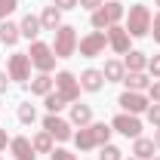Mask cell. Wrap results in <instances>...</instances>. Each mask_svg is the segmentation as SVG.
I'll use <instances>...</instances> for the list:
<instances>
[{"label": "cell", "mask_w": 160, "mask_h": 160, "mask_svg": "<svg viewBox=\"0 0 160 160\" xmlns=\"http://www.w3.org/2000/svg\"><path fill=\"white\" fill-rule=\"evenodd\" d=\"M111 123H89V126H80L77 132H74V148L77 151H96V148H102V145H108L111 142Z\"/></svg>", "instance_id": "obj_1"}, {"label": "cell", "mask_w": 160, "mask_h": 160, "mask_svg": "<svg viewBox=\"0 0 160 160\" xmlns=\"http://www.w3.org/2000/svg\"><path fill=\"white\" fill-rule=\"evenodd\" d=\"M123 19H126V6H123L120 0H105L99 9H92L89 25H92L96 31H108L111 25H120Z\"/></svg>", "instance_id": "obj_2"}, {"label": "cell", "mask_w": 160, "mask_h": 160, "mask_svg": "<svg viewBox=\"0 0 160 160\" xmlns=\"http://www.w3.org/2000/svg\"><path fill=\"white\" fill-rule=\"evenodd\" d=\"M123 28L129 31V37H148V31H151V9L145 3H132L129 12H126V25Z\"/></svg>", "instance_id": "obj_3"}, {"label": "cell", "mask_w": 160, "mask_h": 160, "mask_svg": "<svg viewBox=\"0 0 160 160\" xmlns=\"http://www.w3.org/2000/svg\"><path fill=\"white\" fill-rule=\"evenodd\" d=\"M52 52H56V59H71L74 52H77V31H74V25H62L59 31L52 34Z\"/></svg>", "instance_id": "obj_4"}, {"label": "cell", "mask_w": 160, "mask_h": 160, "mask_svg": "<svg viewBox=\"0 0 160 160\" xmlns=\"http://www.w3.org/2000/svg\"><path fill=\"white\" fill-rule=\"evenodd\" d=\"M28 59H31V68H37L40 74H52V68H56V52H52V46L43 43V40H31Z\"/></svg>", "instance_id": "obj_5"}, {"label": "cell", "mask_w": 160, "mask_h": 160, "mask_svg": "<svg viewBox=\"0 0 160 160\" xmlns=\"http://www.w3.org/2000/svg\"><path fill=\"white\" fill-rule=\"evenodd\" d=\"M6 74H9L12 83L28 86L31 83V59H28V52H12L6 59Z\"/></svg>", "instance_id": "obj_6"}, {"label": "cell", "mask_w": 160, "mask_h": 160, "mask_svg": "<svg viewBox=\"0 0 160 160\" xmlns=\"http://www.w3.org/2000/svg\"><path fill=\"white\" fill-rule=\"evenodd\" d=\"M108 49V34L105 31H89L77 40V52L83 59H96V56H105Z\"/></svg>", "instance_id": "obj_7"}, {"label": "cell", "mask_w": 160, "mask_h": 160, "mask_svg": "<svg viewBox=\"0 0 160 160\" xmlns=\"http://www.w3.org/2000/svg\"><path fill=\"white\" fill-rule=\"evenodd\" d=\"M52 80H56V92H59V96L68 102V105L80 99V92H83V89H80L77 74H71V71H59V74H56Z\"/></svg>", "instance_id": "obj_8"}, {"label": "cell", "mask_w": 160, "mask_h": 160, "mask_svg": "<svg viewBox=\"0 0 160 160\" xmlns=\"http://www.w3.org/2000/svg\"><path fill=\"white\" fill-rule=\"evenodd\" d=\"M43 129H46L56 142H71V139H74L71 120H65L62 114H46V117H43Z\"/></svg>", "instance_id": "obj_9"}, {"label": "cell", "mask_w": 160, "mask_h": 160, "mask_svg": "<svg viewBox=\"0 0 160 160\" xmlns=\"http://www.w3.org/2000/svg\"><path fill=\"white\" fill-rule=\"evenodd\" d=\"M111 129L120 132V136H126V139H139L142 136V120L136 114H126V111H120L117 117L111 120Z\"/></svg>", "instance_id": "obj_10"}, {"label": "cell", "mask_w": 160, "mask_h": 160, "mask_svg": "<svg viewBox=\"0 0 160 160\" xmlns=\"http://www.w3.org/2000/svg\"><path fill=\"white\" fill-rule=\"evenodd\" d=\"M117 105L126 111V114H145L148 111V105H151V99L145 96V92H132V89H123L120 92V99H117Z\"/></svg>", "instance_id": "obj_11"}, {"label": "cell", "mask_w": 160, "mask_h": 160, "mask_svg": "<svg viewBox=\"0 0 160 160\" xmlns=\"http://www.w3.org/2000/svg\"><path fill=\"white\" fill-rule=\"evenodd\" d=\"M105 34H108V49H114L117 56H126V52H129V40L132 37H129V31H126L123 25H111Z\"/></svg>", "instance_id": "obj_12"}, {"label": "cell", "mask_w": 160, "mask_h": 160, "mask_svg": "<svg viewBox=\"0 0 160 160\" xmlns=\"http://www.w3.org/2000/svg\"><path fill=\"white\" fill-rule=\"evenodd\" d=\"M80 89L83 92H102L105 89V74H102V68H86V71H80Z\"/></svg>", "instance_id": "obj_13"}, {"label": "cell", "mask_w": 160, "mask_h": 160, "mask_svg": "<svg viewBox=\"0 0 160 160\" xmlns=\"http://www.w3.org/2000/svg\"><path fill=\"white\" fill-rule=\"evenodd\" d=\"M9 154L16 160H37V151H34V145L28 136H16V139H9Z\"/></svg>", "instance_id": "obj_14"}, {"label": "cell", "mask_w": 160, "mask_h": 160, "mask_svg": "<svg viewBox=\"0 0 160 160\" xmlns=\"http://www.w3.org/2000/svg\"><path fill=\"white\" fill-rule=\"evenodd\" d=\"M123 86L132 89V92H148V86H151V74H148V71H126Z\"/></svg>", "instance_id": "obj_15"}, {"label": "cell", "mask_w": 160, "mask_h": 160, "mask_svg": "<svg viewBox=\"0 0 160 160\" xmlns=\"http://www.w3.org/2000/svg\"><path fill=\"white\" fill-rule=\"evenodd\" d=\"M71 126H89L92 123V105L86 102H71Z\"/></svg>", "instance_id": "obj_16"}, {"label": "cell", "mask_w": 160, "mask_h": 160, "mask_svg": "<svg viewBox=\"0 0 160 160\" xmlns=\"http://www.w3.org/2000/svg\"><path fill=\"white\" fill-rule=\"evenodd\" d=\"M19 31H22V37H25V40H37V37H40V31H43V25H40V16H34V12L22 16Z\"/></svg>", "instance_id": "obj_17"}, {"label": "cell", "mask_w": 160, "mask_h": 160, "mask_svg": "<svg viewBox=\"0 0 160 160\" xmlns=\"http://www.w3.org/2000/svg\"><path fill=\"white\" fill-rule=\"evenodd\" d=\"M40 25H43V31H52V34H56L62 25H65V22H62V9H56L52 3L43 6V12H40Z\"/></svg>", "instance_id": "obj_18"}, {"label": "cell", "mask_w": 160, "mask_h": 160, "mask_svg": "<svg viewBox=\"0 0 160 160\" xmlns=\"http://www.w3.org/2000/svg\"><path fill=\"white\" fill-rule=\"evenodd\" d=\"M28 89H31V96H49L52 89H56V80H52V74H37V77H31V83H28Z\"/></svg>", "instance_id": "obj_19"}, {"label": "cell", "mask_w": 160, "mask_h": 160, "mask_svg": "<svg viewBox=\"0 0 160 160\" xmlns=\"http://www.w3.org/2000/svg\"><path fill=\"white\" fill-rule=\"evenodd\" d=\"M102 74H105V83H123L126 68H123V62H120V59H108V62H105V68H102Z\"/></svg>", "instance_id": "obj_20"}, {"label": "cell", "mask_w": 160, "mask_h": 160, "mask_svg": "<svg viewBox=\"0 0 160 160\" xmlns=\"http://www.w3.org/2000/svg\"><path fill=\"white\" fill-rule=\"evenodd\" d=\"M154 151H157L154 139H145V136L132 139V157H139V160H151V157H154Z\"/></svg>", "instance_id": "obj_21"}, {"label": "cell", "mask_w": 160, "mask_h": 160, "mask_svg": "<svg viewBox=\"0 0 160 160\" xmlns=\"http://www.w3.org/2000/svg\"><path fill=\"white\" fill-rule=\"evenodd\" d=\"M22 40V31H19V25H16V22H0V43H3V46H16V43H19Z\"/></svg>", "instance_id": "obj_22"}, {"label": "cell", "mask_w": 160, "mask_h": 160, "mask_svg": "<svg viewBox=\"0 0 160 160\" xmlns=\"http://www.w3.org/2000/svg\"><path fill=\"white\" fill-rule=\"evenodd\" d=\"M123 68H126V71H148V56H145L142 49H129V52L123 56Z\"/></svg>", "instance_id": "obj_23"}, {"label": "cell", "mask_w": 160, "mask_h": 160, "mask_svg": "<svg viewBox=\"0 0 160 160\" xmlns=\"http://www.w3.org/2000/svg\"><path fill=\"white\" fill-rule=\"evenodd\" d=\"M31 145H34V151H37V154H52V148H56V139H52L46 129H37V132L31 136Z\"/></svg>", "instance_id": "obj_24"}, {"label": "cell", "mask_w": 160, "mask_h": 160, "mask_svg": "<svg viewBox=\"0 0 160 160\" xmlns=\"http://www.w3.org/2000/svg\"><path fill=\"white\" fill-rule=\"evenodd\" d=\"M16 117H19V123H25V126H31V123L37 120V108H34L31 102H22L19 108H16Z\"/></svg>", "instance_id": "obj_25"}, {"label": "cell", "mask_w": 160, "mask_h": 160, "mask_svg": "<svg viewBox=\"0 0 160 160\" xmlns=\"http://www.w3.org/2000/svg\"><path fill=\"white\" fill-rule=\"evenodd\" d=\"M43 105H46V111H49V114H62V108H68V102L62 99L56 89H52L49 96H43Z\"/></svg>", "instance_id": "obj_26"}, {"label": "cell", "mask_w": 160, "mask_h": 160, "mask_svg": "<svg viewBox=\"0 0 160 160\" xmlns=\"http://www.w3.org/2000/svg\"><path fill=\"white\" fill-rule=\"evenodd\" d=\"M99 160H123V151H120L117 145L108 142V145H102V148H99Z\"/></svg>", "instance_id": "obj_27"}, {"label": "cell", "mask_w": 160, "mask_h": 160, "mask_svg": "<svg viewBox=\"0 0 160 160\" xmlns=\"http://www.w3.org/2000/svg\"><path fill=\"white\" fill-rule=\"evenodd\" d=\"M145 117H148V123H151L154 129H160V102H151V105H148Z\"/></svg>", "instance_id": "obj_28"}, {"label": "cell", "mask_w": 160, "mask_h": 160, "mask_svg": "<svg viewBox=\"0 0 160 160\" xmlns=\"http://www.w3.org/2000/svg\"><path fill=\"white\" fill-rule=\"evenodd\" d=\"M16 9H19V0H0V22H6Z\"/></svg>", "instance_id": "obj_29"}, {"label": "cell", "mask_w": 160, "mask_h": 160, "mask_svg": "<svg viewBox=\"0 0 160 160\" xmlns=\"http://www.w3.org/2000/svg\"><path fill=\"white\" fill-rule=\"evenodd\" d=\"M148 74H151L154 80H160V52L148 56Z\"/></svg>", "instance_id": "obj_30"}, {"label": "cell", "mask_w": 160, "mask_h": 160, "mask_svg": "<svg viewBox=\"0 0 160 160\" xmlns=\"http://www.w3.org/2000/svg\"><path fill=\"white\" fill-rule=\"evenodd\" d=\"M49 160H80V157H77V154H71L68 148H52Z\"/></svg>", "instance_id": "obj_31"}, {"label": "cell", "mask_w": 160, "mask_h": 160, "mask_svg": "<svg viewBox=\"0 0 160 160\" xmlns=\"http://www.w3.org/2000/svg\"><path fill=\"white\" fill-rule=\"evenodd\" d=\"M148 34H151L154 43L160 46V12H157V16H151V31H148Z\"/></svg>", "instance_id": "obj_32"}, {"label": "cell", "mask_w": 160, "mask_h": 160, "mask_svg": "<svg viewBox=\"0 0 160 160\" xmlns=\"http://www.w3.org/2000/svg\"><path fill=\"white\" fill-rule=\"evenodd\" d=\"M148 99H151V102H160V80H151V86H148Z\"/></svg>", "instance_id": "obj_33"}, {"label": "cell", "mask_w": 160, "mask_h": 160, "mask_svg": "<svg viewBox=\"0 0 160 160\" xmlns=\"http://www.w3.org/2000/svg\"><path fill=\"white\" fill-rule=\"evenodd\" d=\"M52 6L62 9V12H65V9H77V0H52Z\"/></svg>", "instance_id": "obj_34"}, {"label": "cell", "mask_w": 160, "mask_h": 160, "mask_svg": "<svg viewBox=\"0 0 160 160\" xmlns=\"http://www.w3.org/2000/svg\"><path fill=\"white\" fill-rule=\"evenodd\" d=\"M102 3H105V0H77L80 9H89V12H92V9H99Z\"/></svg>", "instance_id": "obj_35"}, {"label": "cell", "mask_w": 160, "mask_h": 160, "mask_svg": "<svg viewBox=\"0 0 160 160\" xmlns=\"http://www.w3.org/2000/svg\"><path fill=\"white\" fill-rule=\"evenodd\" d=\"M6 89H9V74H6V71H0V96H3Z\"/></svg>", "instance_id": "obj_36"}, {"label": "cell", "mask_w": 160, "mask_h": 160, "mask_svg": "<svg viewBox=\"0 0 160 160\" xmlns=\"http://www.w3.org/2000/svg\"><path fill=\"white\" fill-rule=\"evenodd\" d=\"M6 145H9V136H6V129H0V151H3Z\"/></svg>", "instance_id": "obj_37"}, {"label": "cell", "mask_w": 160, "mask_h": 160, "mask_svg": "<svg viewBox=\"0 0 160 160\" xmlns=\"http://www.w3.org/2000/svg\"><path fill=\"white\" fill-rule=\"evenodd\" d=\"M154 145H157V151H160V129H154Z\"/></svg>", "instance_id": "obj_38"}, {"label": "cell", "mask_w": 160, "mask_h": 160, "mask_svg": "<svg viewBox=\"0 0 160 160\" xmlns=\"http://www.w3.org/2000/svg\"><path fill=\"white\" fill-rule=\"evenodd\" d=\"M123 160H139V157H123Z\"/></svg>", "instance_id": "obj_39"}, {"label": "cell", "mask_w": 160, "mask_h": 160, "mask_svg": "<svg viewBox=\"0 0 160 160\" xmlns=\"http://www.w3.org/2000/svg\"><path fill=\"white\" fill-rule=\"evenodd\" d=\"M154 3H157V6H160V0H154Z\"/></svg>", "instance_id": "obj_40"}, {"label": "cell", "mask_w": 160, "mask_h": 160, "mask_svg": "<svg viewBox=\"0 0 160 160\" xmlns=\"http://www.w3.org/2000/svg\"><path fill=\"white\" fill-rule=\"evenodd\" d=\"M151 160H160V157H151Z\"/></svg>", "instance_id": "obj_41"}, {"label": "cell", "mask_w": 160, "mask_h": 160, "mask_svg": "<svg viewBox=\"0 0 160 160\" xmlns=\"http://www.w3.org/2000/svg\"><path fill=\"white\" fill-rule=\"evenodd\" d=\"M0 160H3V157H0Z\"/></svg>", "instance_id": "obj_42"}]
</instances>
